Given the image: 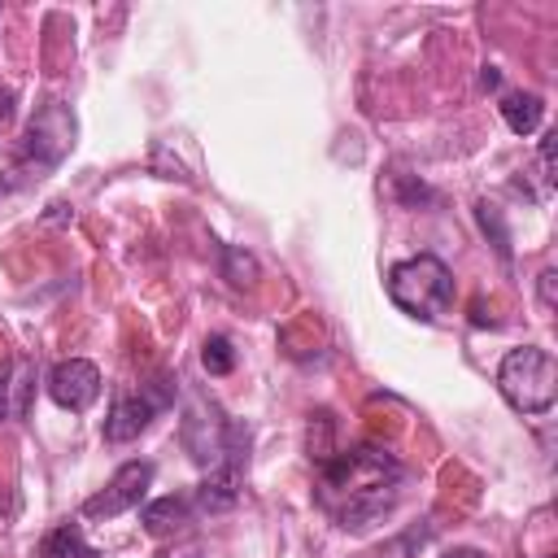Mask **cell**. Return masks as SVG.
I'll use <instances>...</instances> for the list:
<instances>
[{
    "instance_id": "6da1fadb",
    "label": "cell",
    "mask_w": 558,
    "mask_h": 558,
    "mask_svg": "<svg viewBox=\"0 0 558 558\" xmlns=\"http://www.w3.org/2000/svg\"><path fill=\"white\" fill-rule=\"evenodd\" d=\"M397 480H401V466L392 462V453H384L375 445L336 449L323 462L318 501L336 514L340 527H366L375 514H384L392 506Z\"/></svg>"
},
{
    "instance_id": "7a4b0ae2",
    "label": "cell",
    "mask_w": 558,
    "mask_h": 558,
    "mask_svg": "<svg viewBox=\"0 0 558 558\" xmlns=\"http://www.w3.org/2000/svg\"><path fill=\"white\" fill-rule=\"evenodd\" d=\"M388 296L410 318L432 323L453 305V275H449V266L440 257L418 253V257H405V262H397L388 270Z\"/></svg>"
},
{
    "instance_id": "3957f363",
    "label": "cell",
    "mask_w": 558,
    "mask_h": 558,
    "mask_svg": "<svg viewBox=\"0 0 558 558\" xmlns=\"http://www.w3.org/2000/svg\"><path fill=\"white\" fill-rule=\"evenodd\" d=\"M497 388H501L510 410H519V414H549L554 401H558V366L536 344L510 349L501 357V366H497Z\"/></svg>"
},
{
    "instance_id": "277c9868",
    "label": "cell",
    "mask_w": 558,
    "mask_h": 558,
    "mask_svg": "<svg viewBox=\"0 0 558 558\" xmlns=\"http://www.w3.org/2000/svg\"><path fill=\"white\" fill-rule=\"evenodd\" d=\"M148 484H153V462H122L113 471V480L96 497L83 501V514L87 519H118V514H126L144 501Z\"/></svg>"
},
{
    "instance_id": "5b68a950",
    "label": "cell",
    "mask_w": 558,
    "mask_h": 558,
    "mask_svg": "<svg viewBox=\"0 0 558 558\" xmlns=\"http://www.w3.org/2000/svg\"><path fill=\"white\" fill-rule=\"evenodd\" d=\"M70 148H74V118H70V109H65V105L39 109V113L31 118L22 157H35L39 166H57Z\"/></svg>"
},
{
    "instance_id": "8992f818",
    "label": "cell",
    "mask_w": 558,
    "mask_h": 558,
    "mask_svg": "<svg viewBox=\"0 0 558 558\" xmlns=\"http://www.w3.org/2000/svg\"><path fill=\"white\" fill-rule=\"evenodd\" d=\"M48 397L70 410V414H83L96 397H100V371L87 362V357H70V362H57L52 375H48Z\"/></svg>"
},
{
    "instance_id": "52a82bcc",
    "label": "cell",
    "mask_w": 558,
    "mask_h": 558,
    "mask_svg": "<svg viewBox=\"0 0 558 558\" xmlns=\"http://www.w3.org/2000/svg\"><path fill=\"white\" fill-rule=\"evenodd\" d=\"M161 405L144 392V397H118L113 401V410H109V418H105V440L109 445H126V440H135L148 423H153V414H157Z\"/></svg>"
},
{
    "instance_id": "ba28073f",
    "label": "cell",
    "mask_w": 558,
    "mask_h": 558,
    "mask_svg": "<svg viewBox=\"0 0 558 558\" xmlns=\"http://www.w3.org/2000/svg\"><path fill=\"white\" fill-rule=\"evenodd\" d=\"M192 519V501L187 497H157L140 510V523L148 536H166V532H179L183 523Z\"/></svg>"
},
{
    "instance_id": "9c48e42d",
    "label": "cell",
    "mask_w": 558,
    "mask_h": 558,
    "mask_svg": "<svg viewBox=\"0 0 558 558\" xmlns=\"http://www.w3.org/2000/svg\"><path fill=\"white\" fill-rule=\"evenodd\" d=\"M541 113H545V105H541V96H532V92H510V96H501V118H506V126H510L514 135H532V131L541 126Z\"/></svg>"
},
{
    "instance_id": "30bf717a",
    "label": "cell",
    "mask_w": 558,
    "mask_h": 558,
    "mask_svg": "<svg viewBox=\"0 0 558 558\" xmlns=\"http://www.w3.org/2000/svg\"><path fill=\"white\" fill-rule=\"evenodd\" d=\"M257 275H262V266H257V257H253L248 248L222 244V279H227L231 288H253Z\"/></svg>"
},
{
    "instance_id": "8fae6325",
    "label": "cell",
    "mask_w": 558,
    "mask_h": 558,
    "mask_svg": "<svg viewBox=\"0 0 558 558\" xmlns=\"http://www.w3.org/2000/svg\"><path fill=\"white\" fill-rule=\"evenodd\" d=\"M44 558H100V554L87 549V541H83V532L74 523H61V527H52L44 536Z\"/></svg>"
},
{
    "instance_id": "7c38bea8",
    "label": "cell",
    "mask_w": 558,
    "mask_h": 558,
    "mask_svg": "<svg viewBox=\"0 0 558 558\" xmlns=\"http://www.w3.org/2000/svg\"><path fill=\"white\" fill-rule=\"evenodd\" d=\"M201 366H205L209 375H231V366H235L231 340H227V336H205V344H201Z\"/></svg>"
},
{
    "instance_id": "4fadbf2b",
    "label": "cell",
    "mask_w": 558,
    "mask_h": 558,
    "mask_svg": "<svg viewBox=\"0 0 558 558\" xmlns=\"http://www.w3.org/2000/svg\"><path fill=\"white\" fill-rule=\"evenodd\" d=\"M475 214H480V227H484V235H493V244H497V253H501V257H510V235H506V222H501V214H497V205H488V201H480V205H475Z\"/></svg>"
},
{
    "instance_id": "5bb4252c",
    "label": "cell",
    "mask_w": 558,
    "mask_h": 558,
    "mask_svg": "<svg viewBox=\"0 0 558 558\" xmlns=\"http://www.w3.org/2000/svg\"><path fill=\"white\" fill-rule=\"evenodd\" d=\"M423 536H427L423 527H418V532H405L401 541L384 545V549H379V558H410V549H414V545H423Z\"/></svg>"
},
{
    "instance_id": "9a60e30c",
    "label": "cell",
    "mask_w": 558,
    "mask_h": 558,
    "mask_svg": "<svg viewBox=\"0 0 558 558\" xmlns=\"http://www.w3.org/2000/svg\"><path fill=\"white\" fill-rule=\"evenodd\" d=\"M554 279H558L554 270H545V275H541V301H545V310L554 305Z\"/></svg>"
},
{
    "instance_id": "2e32d148",
    "label": "cell",
    "mask_w": 558,
    "mask_h": 558,
    "mask_svg": "<svg viewBox=\"0 0 558 558\" xmlns=\"http://www.w3.org/2000/svg\"><path fill=\"white\" fill-rule=\"evenodd\" d=\"M497 83H501L497 65H484V74H480V87H497Z\"/></svg>"
},
{
    "instance_id": "e0dca14e",
    "label": "cell",
    "mask_w": 558,
    "mask_h": 558,
    "mask_svg": "<svg viewBox=\"0 0 558 558\" xmlns=\"http://www.w3.org/2000/svg\"><path fill=\"white\" fill-rule=\"evenodd\" d=\"M445 558H488V554H480V549H466V545H462V549H449Z\"/></svg>"
},
{
    "instance_id": "ac0fdd59",
    "label": "cell",
    "mask_w": 558,
    "mask_h": 558,
    "mask_svg": "<svg viewBox=\"0 0 558 558\" xmlns=\"http://www.w3.org/2000/svg\"><path fill=\"white\" fill-rule=\"evenodd\" d=\"M4 192H9V187H4V179H0V196H4Z\"/></svg>"
}]
</instances>
